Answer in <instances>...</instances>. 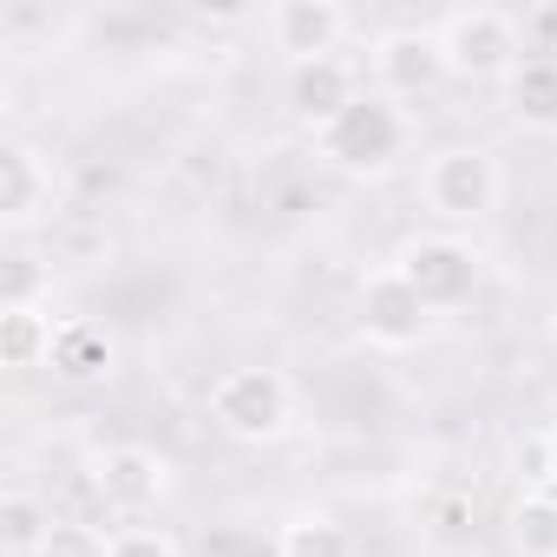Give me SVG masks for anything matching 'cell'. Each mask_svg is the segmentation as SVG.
Returning <instances> with one entry per match:
<instances>
[{"mask_svg": "<svg viewBox=\"0 0 557 557\" xmlns=\"http://www.w3.org/2000/svg\"><path fill=\"white\" fill-rule=\"evenodd\" d=\"M433 34H440V53H446V79L492 86V79H511V73L524 66L518 14H498V8H459V14H446Z\"/></svg>", "mask_w": 557, "mask_h": 557, "instance_id": "2", "label": "cell"}, {"mask_svg": "<svg viewBox=\"0 0 557 557\" xmlns=\"http://www.w3.org/2000/svg\"><path fill=\"white\" fill-rule=\"evenodd\" d=\"M374 73H381V92L400 106V99H420L446 79V53H440V34L433 27H394L374 40Z\"/></svg>", "mask_w": 557, "mask_h": 557, "instance_id": "10", "label": "cell"}, {"mask_svg": "<svg viewBox=\"0 0 557 557\" xmlns=\"http://www.w3.org/2000/svg\"><path fill=\"white\" fill-rule=\"evenodd\" d=\"M112 557H184V550L158 524H125V531H112Z\"/></svg>", "mask_w": 557, "mask_h": 557, "instance_id": "20", "label": "cell"}, {"mask_svg": "<svg viewBox=\"0 0 557 557\" xmlns=\"http://www.w3.org/2000/svg\"><path fill=\"white\" fill-rule=\"evenodd\" d=\"M315 151L342 171V177H381L394 171V158L407 151V112L387 92H361L342 119H329L315 132Z\"/></svg>", "mask_w": 557, "mask_h": 557, "instance_id": "1", "label": "cell"}, {"mask_svg": "<svg viewBox=\"0 0 557 557\" xmlns=\"http://www.w3.org/2000/svg\"><path fill=\"white\" fill-rule=\"evenodd\" d=\"M53 203H60V171H53V158H47L40 145H27V138H8V145H0V223H8V230H27V223H40Z\"/></svg>", "mask_w": 557, "mask_h": 557, "instance_id": "8", "label": "cell"}, {"mask_svg": "<svg viewBox=\"0 0 557 557\" xmlns=\"http://www.w3.org/2000/svg\"><path fill=\"white\" fill-rule=\"evenodd\" d=\"M420 197L440 223H485L505 197V171L485 145H446L420 171Z\"/></svg>", "mask_w": 557, "mask_h": 557, "instance_id": "3", "label": "cell"}, {"mask_svg": "<svg viewBox=\"0 0 557 557\" xmlns=\"http://www.w3.org/2000/svg\"><path fill=\"white\" fill-rule=\"evenodd\" d=\"M53 335H60V322L47 315V302H34V309H0V361H8L14 374L47 368L53 361Z\"/></svg>", "mask_w": 557, "mask_h": 557, "instance_id": "13", "label": "cell"}, {"mask_svg": "<svg viewBox=\"0 0 557 557\" xmlns=\"http://www.w3.org/2000/svg\"><path fill=\"white\" fill-rule=\"evenodd\" d=\"M511 550L518 557H557V492L537 485L511 505Z\"/></svg>", "mask_w": 557, "mask_h": 557, "instance_id": "17", "label": "cell"}, {"mask_svg": "<svg viewBox=\"0 0 557 557\" xmlns=\"http://www.w3.org/2000/svg\"><path fill=\"white\" fill-rule=\"evenodd\" d=\"M40 289H47V269L34 256H21V249L0 256V309H34Z\"/></svg>", "mask_w": 557, "mask_h": 557, "instance_id": "18", "label": "cell"}, {"mask_svg": "<svg viewBox=\"0 0 557 557\" xmlns=\"http://www.w3.org/2000/svg\"><path fill=\"white\" fill-rule=\"evenodd\" d=\"M361 99V86H355V66L348 60H315V66H289V106H296V119L302 125H329V119H342L348 106Z\"/></svg>", "mask_w": 557, "mask_h": 557, "instance_id": "11", "label": "cell"}, {"mask_svg": "<svg viewBox=\"0 0 557 557\" xmlns=\"http://www.w3.org/2000/svg\"><path fill=\"white\" fill-rule=\"evenodd\" d=\"M544 485H550V492H557V426H550V433H544Z\"/></svg>", "mask_w": 557, "mask_h": 557, "instance_id": "22", "label": "cell"}, {"mask_svg": "<svg viewBox=\"0 0 557 557\" xmlns=\"http://www.w3.org/2000/svg\"><path fill=\"white\" fill-rule=\"evenodd\" d=\"M53 511L34 498V492H8L0 498V550L8 557H40V544L53 537Z\"/></svg>", "mask_w": 557, "mask_h": 557, "instance_id": "16", "label": "cell"}, {"mask_svg": "<svg viewBox=\"0 0 557 557\" xmlns=\"http://www.w3.org/2000/svg\"><path fill=\"white\" fill-rule=\"evenodd\" d=\"M505 112L524 132H557V60H524L505 79Z\"/></svg>", "mask_w": 557, "mask_h": 557, "instance_id": "14", "label": "cell"}, {"mask_svg": "<svg viewBox=\"0 0 557 557\" xmlns=\"http://www.w3.org/2000/svg\"><path fill=\"white\" fill-rule=\"evenodd\" d=\"M355 322H361V335H368L374 348H387V355H407V348H420V342L433 335V309L407 289V275H400L394 262L374 269L368 283H361Z\"/></svg>", "mask_w": 557, "mask_h": 557, "instance_id": "6", "label": "cell"}, {"mask_svg": "<svg viewBox=\"0 0 557 557\" xmlns=\"http://www.w3.org/2000/svg\"><path fill=\"white\" fill-rule=\"evenodd\" d=\"M275 557H355V537L329 511H296L283 537H275Z\"/></svg>", "mask_w": 557, "mask_h": 557, "instance_id": "15", "label": "cell"}, {"mask_svg": "<svg viewBox=\"0 0 557 557\" xmlns=\"http://www.w3.org/2000/svg\"><path fill=\"white\" fill-rule=\"evenodd\" d=\"M342 40H348V14L335 0H283V8H269V47L289 53V66L335 60Z\"/></svg>", "mask_w": 557, "mask_h": 557, "instance_id": "9", "label": "cell"}, {"mask_svg": "<svg viewBox=\"0 0 557 557\" xmlns=\"http://www.w3.org/2000/svg\"><path fill=\"white\" fill-rule=\"evenodd\" d=\"M40 557H112V537H99L92 524H53V537L40 544Z\"/></svg>", "mask_w": 557, "mask_h": 557, "instance_id": "19", "label": "cell"}, {"mask_svg": "<svg viewBox=\"0 0 557 557\" xmlns=\"http://www.w3.org/2000/svg\"><path fill=\"white\" fill-rule=\"evenodd\" d=\"M210 420L243 440V446H269V440H283L289 420H296V394L289 381L275 374V368H230L216 387H210Z\"/></svg>", "mask_w": 557, "mask_h": 557, "instance_id": "4", "label": "cell"}, {"mask_svg": "<svg viewBox=\"0 0 557 557\" xmlns=\"http://www.w3.org/2000/svg\"><path fill=\"white\" fill-rule=\"evenodd\" d=\"M92 485L119 518H145L171 498V459L151 446H106L92 466Z\"/></svg>", "mask_w": 557, "mask_h": 557, "instance_id": "7", "label": "cell"}, {"mask_svg": "<svg viewBox=\"0 0 557 557\" xmlns=\"http://www.w3.org/2000/svg\"><path fill=\"white\" fill-rule=\"evenodd\" d=\"M394 269L407 275V289H413L433 315L466 309L472 289H479V249L459 243V236H413V243L394 256Z\"/></svg>", "mask_w": 557, "mask_h": 557, "instance_id": "5", "label": "cell"}, {"mask_svg": "<svg viewBox=\"0 0 557 557\" xmlns=\"http://www.w3.org/2000/svg\"><path fill=\"white\" fill-rule=\"evenodd\" d=\"M550 342H557V309H550Z\"/></svg>", "mask_w": 557, "mask_h": 557, "instance_id": "23", "label": "cell"}, {"mask_svg": "<svg viewBox=\"0 0 557 557\" xmlns=\"http://www.w3.org/2000/svg\"><path fill=\"white\" fill-rule=\"evenodd\" d=\"M518 34H524V53L531 60H557V8H531L518 21Z\"/></svg>", "mask_w": 557, "mask_h": 557, "instance_id": "21", "label": "cell"}, {"mask_svg": "<svg viewBox=\"0 0 557 557\" xmlns=\"http://www.w3.org/2000/svg\"><path fill=\"white\" fill-rule=\"evenodd\" d=\"M112 361H119V342H112L99 322L73 315V322H60V335H53V361H47V368H53L66 387H92V381L112 374Z\"/></svg>", "mask_w": 557, "mask_h": 557, "instance_id": "12", "label": "cell"}]
</instances>
